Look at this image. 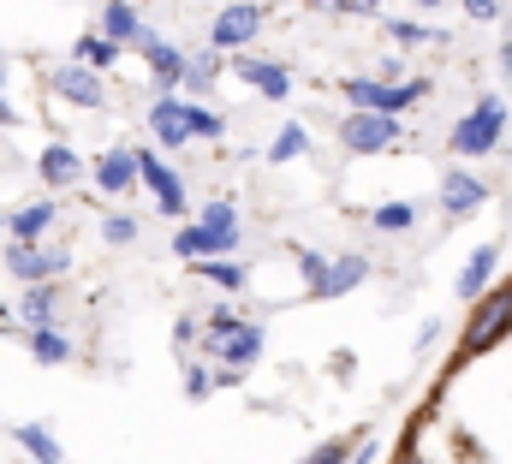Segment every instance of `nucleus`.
I'll list each match as a JSON object with an SVG mask.
<instances>
[{"label": "nucleus", "mask_w": 512, "mask_h": 464, "mask_svg": "<svg viewBox=\"0 0 512 464\" xmlns=\"http://www.w3.org/2000/svg\"><path fill=\"white\" fill-rule=\"evenodd\" d=\"M215 66H221V48L185 54V84H191V90H209V84H215Z\"/></svg>", "instance_id": "412c9836"}, {"label": "nucleus", "mask_w": 512, "mask_h": 464, "mask_svg": "<svg viewBox=\"0 0 512 464\" xmlns=\"http://www.w3.org/2000/svg\"><path fill=\"white\" fill-rule=\"evenodd\" d=\"M304 464H346V441H322V447H316Z\"/></svg>", "instance_id": "393cba45"}, {"label": "nucleus", "mask_w": 512, "mask_h": 464, "mask_svg": "<svg viewBox=\"0 0 512 464\" xmlns=\"http://www.w3.org/2000/svg\"><path fill=\"white\" fill-rule=\"evenodd\" d=\"M507 292H512V286H507Z\"/></svg>", "instance_id": "c85d7f7f"}, {"label": "nucleus", "mask_w": 512, "mask_h": 464, "mask_svg": "<svg viewBox=\"0 0 512 464\" xmlns=\"http://www.w3.org/2000/svg\"><path fill=\"white\" fill-rule=\"evenodd\" d=\"M6 262H12V274H18V280H54V274L66 268V250H36L30 238H12Z\"/></svg>", "instance_id": "1a4fd4ad"}, {"label": "nucleus", "mask_w": 512, "mask_h": 464, "mask_svg": "<svg viewBox=\"0 0 512 464\" xmlns=\"http://www.w3.org/2000/svg\"><path fill=\"white\" fill-rule=\"evenodd\" d=\"M12 119H18V114H12V108H6V102H0V125H12Z\"/></svg>", "instance_id": "bb28decb"}, {"label": "nucleus", "mask_w": 512, "mask_h": 464, "mask_svg": "<svg viewBox=\"0 0 512 464\" xmlns=\"http://www.w3.org/2000/svg\"><path fill=\"white\" fill-rule=\"evenodd\" d=\"M209 346L221 351V363H227V369H245L256 351H262V328H256V322H233V328H227L221 340H209Z\"/></svg>", "instance_id": "9b49d317"}, {"label": "nucleus", "mask_w": 512, "mask_h": 464, "mask_svg": "<svg viewBox=\"0 0 512 464\" xmlns=\"http://www.w3.org/2000/svg\"><path fill=\"white\" fill-rule=\"evenodd\" d=\"M399 143V114H376V108H352L340 119V149L346 155H382Z\"/></svg>", "instance_id": "20e7f679"}, {"label": "nucleus", "mask_w": 512, "mask_h": 464, "mask_svg": "<svg viewBox=\"0 0 512 464\" xmlns=\"http://www.w3.org/2000/svg\"><path fill=\"white\" fill-rule=\"evenodd\" d=\"M120 48H126V42H114V36H78V48H72V54H78L84 66H96V72H108V66L120 60Z\"/></svg>", "instance_id": "aec40b11"}, {"label": "nucleus", "mask_w": 512, "mask_h": 464, "mask_svg": "<svg viewBox=\"0 0 512 464\" xmlns=\"http://www.w3.org/2000/svg\"><path fill=\"white\" fill-rule=\"evenodd\" d=\"M137 179L155 191V203H161V215H185V185H179V173L155 155V149H137Z\"/></svg>", "instance_id": "0eeeda50"}, {"label": "nucleus", "mask_w": 512, "mask_h": 464, "mask_svg": "<svg viewBox=\"0 0 512 464\" xmlns=\"http://www.w3.org/2000/svg\"><path fill=\"white\" fill-rule=\"evenodd\" d=\"M48 227H54V203H48V197H42V203H24V209L12 215V238H30V244H36Z\"/></svg>", "instance_id": "a211bd4d"}, {"label": "nucleus", "mask_w": 512, "mask_h": 464, "mask_svg": "<svg viewBox=\"0 0 512 464\" xmlns=\"http://www.w3.org/2000/svg\"><path fill=\"white\" fill-rule=\"evenodd\" d=\"M30 351H36V363H66V340L54 328H30Z\"/></svg>", "instance_id": "5701e85b"}, {"label": "nucleus", "mask_w": 512, "mask_h": 464, "mask_svg": "<svg viewBox=\"0 0 512 464\" xmlns=\"http://www.w3.org/2000/svg\"><path fill=\"white\" fill-rule=\"evenodd\" d=\"M0 84H6V66H0Z\"/></svg>", "instance_id": "cd10ccee"}, {"label": "nucleus", "mask_w": 512, "mask_h": 464, "mask_svg": "<svg viewBox=\"0 0 512 464\" xmlns=\"http://www.w3.org/2000/svg\"><path fill=\"white\" fill-rule=\"evenodd\" d=\"M48 90H54L60 102H72V108H102V102H108V90H102V78H96V66H84V60H72V66H60V72L48 78Z\"/></svg>", "instance_id": "423d86ee"}, {"label": "nucleus", "mask_w": 512, "mask_h": 464, "mask_svg": "<svg viewBox=\"0 0 512 464\" xmlns=\"http://www.w3.org/2000/svg\"><path fill=\"white\" fill-rule=\"evenodd\" d=\"M256 30H262V6H251V0H233V6H221V12H215L209 48H221V54H239Z\"/></svg>", "instance_id": "39448f33"}, {"label": "nucleus", "mask_w": 512, "mask_h": 464, "mask_svg": "<svg viewBox=\"0 0 512 464\" xmlns=\"http://www.w3.org/2000/svg\"><path fill=\"white\" fill-rule=\"evenodd\" d=\"M131 179H137V149H108L102 161H96V191H126Z\"/></svg>", "instance_id": "ddd939ff"}, {"label": "nucleus", "mask_w": 512, "mask_h": 464, "mask_svg": "<svg viewBox=\"0 0 512 464\" xmlns=\"http://www.w3.org/2000/svg\"><path fill=\"white\" fill-rule=\"evenodd\" d=\"M233 78H245L256 96H268V102H286L292 96V72L286 66H268V60H233Z\"/></svg>", "instance_id": "9d476101"}, {"label": "nucleus", "mask_w": 512, "mask_h": 464, "mask_svg": "<svg viewBox=\"0 0 512 464\" xmlns=\"http://www.w3.org/2000/svg\"><path fill=\"white\" fill-rule=\"evenodd\" d=\"M137 54L149 60V72H155V84H161V90H173V84H185V54H179L173 42H161V36H155L149 24L137 30Z\"/></svg>", "instance_id": "6e6552de"}, {"label": "nucleus", "mask_w": 512, "mask_h": 464, "mask_svg": "<svg viewBox=\"0 0 512 464\" xmlns=\"http://www.w3.org/2000/svg\"><path fill=\"white\" fill-rule=\"evenodd\" d=\"M370 227L387 232V238H399V232L417 227V203H376V215H370Z\"/></svg>", "instance_id": "6ab92c4d"}, {"label": "nucleus", "mask_w": 512, "mask_h": 464, "mask_svg": "<svg viewBox=\"0 0 512 464\" xmlns=\"http://www.w3.org/2000/svg\"><path fill=\"white\" fill-rule=\"evenodd\" d=\"M149 125H155V137L173 149V143H191V137H221L227 125L221 114H209V108H197V102H179V96H161L155 108H149Z\"/></svg>", "instance_id": "f257e3e1"}, {"label": "nucleus", "mask_w": 512, "mask_h": 464, "mask_svg": "<svg viewBox=\"0 0 512 464\" xmlns=\"http://www.w3.org/2000/svg\"><path fill=\"white\" fill-rule=\"evenodd\" d=\"M304 149H310V137H304V125H286V131H280V137L268 143V161H298Z\"/></svg>", "instance_id": "4be33fe9"}, {"label": "nucleus", "mask_w": 512, "mask_h": 464, "mask_svg": "<svg viewBox=\"0 0 512 464\" xmlns=\"http://www.w3.org/2000/svg\"><path fill=\"white\" fill-rule=\"evenodd\" d=\"M137 30H143V18H137L131 0H108V6H102V36H114V42H137Z\"/></svg>", "instance_id": "4468645a"}, {"label": "nucleus", "mask_w": 512, "mask_h": 464, "mask_svg": "<svg viewBox=\"0 0 512 464\" xmlns=\"http://www.w3.org/2000/svg\"><path fill=\"white\" fill-rule=\"evenodd\" d=\"M197 274H203V280H215V286H221V292H233V298H239V292L251 286V274H245V262H233V256H209V262H203Z\"/></svg>", "instance_id": "2eb2a0df"}, {"label": "nucleus", "mask_w": 512, "mask_h": 464, "mask_svg": "<svg viewBox=\"0 0 512 464\" xmlns=\"http://www.w3.org/2000/svg\"><path fill=\"white\" fill-rule=\"evenodd\" d=\"M185 393H191V399H203V393H209V375H203V369H191V375H185Z\"/></svg>", "instance_id": "a878e982"}, {"label": "nucleus", "mask_w": 512, "mask_h": 464, "mask_svg": "<svg viewBox=\"0 0 512 464\" xmlns=\"http://www.w3.org/2000/svg\"><path fill=\"white\" fill-rule=\"evenodd\" d=\"M36 173H42V185L66 191V185H78V179H84V161H78L66 143H48V149H42V161H36Z\"/></svg>", "instance_id": "f8f14e48"}, {"label": "nucleus", "mask_w": 512, "mask_h": 464, "mask_svg": "<svg viewBox=\"0 0 512 464\" xmlns=\"http://www.w3.org/2000/svg\"><path fill=\"white\" fill-rule=\"evenodd\" d=\"M370 280V262L364 256H316V250H304V286H310V298H346L352 286H364Z\"/></svg>", "instance_id": "7ed1b4c3"}, {"label": "nucleus", "mask_w": 512, "mask_h": 464, "mask_svg": "<svg viewBox=\"0 0 512 464\" xmlns=\"http://www.w3.org/2000/svg\"><path fill=\"white\" fill-rule=\"evenodd\" d=\"M233 244H239V209H233V203H215L197 227L173 232V250H179V256H227Z\"/></svg>", "instance_id": "f03ea898"}, {"label": "nucleus", "mask_w": 512, "mask_h": 464, "mask_svg": "<svg viewBox=\"0 0 512 464\" xmlns=\"http://www.w3.org/2000/svg\"><path fill=\"white\" fill-rule=\"evenodd\" d=\"M102 238H108V244H131V238H137V221H131V215H108V221H102Z\"/></svg>", "instance_id": "b1692460"}, {"label": "nucleus", "mask_w": 512, "mask_h": 464, "mask_svg": "<svg viewBox=\"0 0 512 464\" xmlns=\"http://www.w3.org/2000/svg\"><path fill=\"white\" fill-rule=\"evenodd\" d=\"M18 447H24L36 464H66V459H60V441H54L42 423H18Z\"/></svg>", "instance_id": "f3484780"}, {"label": "nucleus", "mask_w": 512, "mask_h": 464, "mask_svg": "<svg viewBox=\"0 0 512 464\" xmlns=\"http://www.w3.org/2000/svg\"><path fill=\"white\" fill-rule=\"evenodd\" d=\"M18 316H24L30 328H54V316H60V304H54V292H48L42 280H30V292H24V304H18Z\"/></svg>", "instance_id": "dca6fc26"}]
</instances>
